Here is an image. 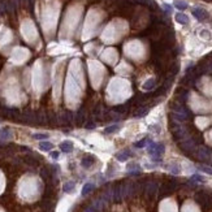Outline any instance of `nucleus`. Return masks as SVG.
<instances>
[{
  "label": "nucleus",
  "instance_id": "39448f33",
  "mask_svg": "<svg viewBox=\"0 0 212 212\" xmlns=\"http://www.w3.org/2000/svg\"><path fill=\"white\" fill-rule=\"evenodd\" d=\"M176 21L180 22L181 25H186V23H189V18H187V16L186 14H182V13L176 14Z\"/></svg>",
  "mask_w": 212,
  "mask_h": 212
},
{
  "label": "nucleus",
  "instance_id": "0eeeda50",
  "mask_svg": "<svg viewBox=\"0 0 212 212\" xmlns=\"http://www.w3.org/2000/svg\"><path fill=\"white\" fill-rule=\"evenodd\" d=\"M74 186H75V184L73 182V181H69V182H66L64 185V191L65 193H72L74 190Z\"/></svg>",
  "mask_w": 212,
  "mask_h": 212
},
{
  "label": "nucleus",
  "instance_id": "f03ea898",
  "mask_svg": "<svg viewBox=\"0 0 212 212\" xmlns=\"http://www.w3.org/2000/svg\"><path fill=\"white\" fill-rule=\"evenodd\" d=\"M193 14H194V17H195L196 20H199V21H203V20H206L208 17V13L204 9H202V8H194Z\"/></svg>",
  "mask_w": 212,
  "mask_h": 212
},
{
  "label": "nucleus",
  "instance_id": "6ab92c4d",
  "mask_svg": "<svg viewBox=\"0 0 212 212\" xmlns=\"http://www.w3.org/2000/svg\"><path fill=\"white\" fill-rule=\"evenodd\" d=\"M146 142H147V139H143V141H141L139 143L135 144V146H137V147H143L144 144H146Z\"/></svg>",
  "mask_w": 212,
  "mask_h": 212
},
{
  "label": "nucleus",
  "instance_id": "7ed1b4c3",
  "mask_svg": "<svg viewBox=\"0 0 212 212\" xmlns=\"http://www.w3.org/2000/svg\"><path fill=\"white\" fill-rule=\"evenodd\" d=\"M60 150L63 151V152H72L73 151V143L72 142H63L61 144H60Z\"/></svg>",
  "mask_w": 212,
  "mask_h": 212
},
{
  "label": "nucleus",
  "instance_id": "6e6552de",
  "mask_svg": "<svg viewBox=\"0 0 212 212\" xmlns=\"http://www.w3.org/2000/svg\"><path fill=\"white\" fill-rule=\"evenodd\" d=\"M39 148L42 151H50L52 148V143H50V142H41L39 143Z\"/></svg>",
  "mask_w": 212,
  "mask_h": 212
},
{
  "label": "nucleus",
  "instance_id": "ddd939ff",
  "mask_svg": "<svg viewBox=\"0 0 212 212\" xmlns=\"http://www.w3.org/2000/svg\"><path fill=\"white\" fill-rule=\"evenodd\" d=\"M199 169L203 172H206V173H208V174H212V168H210V166H204V165H202V166H199Z\"/></svg>",
  "mask_w": 212,
  "mask_h": 212
},
{
  "label": "nucleus",
  "instance_id": "dca6fc26",
  "mask_svg": "<svg viewBox=\"0 0 212 212\" xmlns=\"http://www.w3.org/2000/svg\"><path fill=\"white\" fill-rule=\"evenodd\" d=\"M171 171L173 172V173H178V172H180V168H178V165H172V168H171Z\"/></svg>",
  "mask_w": 212,
  "mask_h": 212
},
{
  "label": "nucleus",
  "instance_id": "f3484780",
  "mask_svg": "<svg viewBox=\"0 0 212 212\" xmlns=\"http://www.w3.org/2000/svg\"><path fill=\"white\" fill-rule=\"evenodd\" d=\"M85 212H98V210H96L94 206H91V207H87L86 210H85Z\"/></svg>",
  "mask_w": 212,
  "mask_h": 212
},
{
  "label": "nucleus",
  "instance_id": "20e7f679",
  "mask_svg": "<svg viewBox=\"0 0 212 212\" xmlns=\"http://www.w3.org/2000/svg\"><path fill=\"white\" fill-rule=\"evenodd\" d=\"M94 161H95V159H94L92 156H86V157H83L82 159L81 164H82L83 168H90V166L94 164Z\"/></svg>",
  "mask_w": 212,
  "mask_h": 212
},
{
  "label": "nucleus",
  "instance_id": "f257e3e1",
  "mask_svg": "<svg viewBox=\"0 0 212 212\" xmlns=\"http://www.w3.org/2000/svg\"><path fill=\"white\" fill-rule=\"evenodd\" d=\"M195 156H196V159L201 160V161L208 163V161L211 160L212 154H211V150H210L208 147L201 146V147H198V148L195 150Z\"/></svg>",
  "mask_w": 212,
  "mask_h": 212
},
{
  "label": "nucleus",
  "instance_id": "9d476101",
  "mask_svg": "<svg viewBox=\"0 0 212 212\" xmlns=\"http://www.w3.org/2000/svg\"><path fill=\"white\" fill-rule=\"evenodd\" d=\"M0 138H4V139L11 138V132H9V129H8V128L1 129V132H0Z\"/></svg>",
  "mask_w": 212,
  "mask_h": 212
},
{
  "label": "nucleus",
  "instance_id": "9b49d317",
  "mask_svg": "<svg viewBox=\"0 0 212 212\" xmlns=\"http://www.w3.org/2000/svg\"><path fill=\"white\" fill-rule=\"evenodd\" d=\"M23 160H25V163H26V164H29V165H33V166L38 165V161L34 159V157H31V156H26Z\"/></svg>",
  "mask_w": 212,
  "mask_h": 212
},
{
  "label": "nucleus",
  "instance_id": "f8f14e48",
  "mask_svg": "<svg viewBox=\"0 0 212 212\" xmlns=\"http://www.w3.org/2000/svg\"><path fill=\"white\" fill-rule=\"evenodd\" d=\"M129 156H130V152L129 151H125V152H122V154H117V160H120V161H125Z\"/></svg>",
  "mask_w": 212,
  "mask_h": 212
},
{
  "label": "nucleus",
  "instance_id": "a211bd4d",
  "mask_svg": "<svg viewBox=\"0 0 212 212\" xmlns=\"http://www.w3.org/2000/svg\"><path fill=\"white\" fill-rule=\"evenodd\" d=\"M151 86H154V81H152V80H150L146 85H144V89H150Z\"/></svg>",
  "mask_w": 212,
  "mask_h": 212
},
{
  "label": "nucleus",
  "instance_id": "aec40b11",
  "mask_svg": "<svg viewBox=\"0 0 212 212\" xmlns=\"http://www.w3.org/2000/svg\"><path fill=\"white\" fill-rule=\"evenodd\" d=\"M59 155H60V154H59V151H53V152L51 154V156H52L53 159H57V157H59Z\"/></svg>",
  "mask_w": 212,
  "mask_h": 212
},
{
  "label": "nucleus",
  "instance_id": "423d86ee",
  "mask_svg": "<svg viewBox=\"0 0 212 212\" xmlns=\"http://www.w3.org/2000/svg\"><path fill=\"white\" fill-rule=\"evenodd\" d=\"M173 4H174L176 8H178V9H186L187 8V3L184 1V0H174Z\"/></svg>",
  "mask_w": 212,
  "mask_h": 212
},
{
  "label": "nucleus",
  "instance_id": "4468645a",
  "mask_svg": "<svg viewBox=\"0 0 212 212\" xmlns=\"http://www.w3.org/2000/svg\"><path fill=\"white\" fill-rule=\"evenodd\" d=\"M117 129H119V126H117V125L110 126V128H107V129H105V133H113L115 130H117Z\"/></svg>",
  "mask_w": 212,
  "mask_h": 212
},
{
  "label": "nucleus",
  "instance_id": "2eb2a0df",
  "mask_svg": "<svg viewBox=\"0 0 212 212\" xmlns=\"http://www.w3.org/2000/svg\"><path fill=\"white\" fill-rule=\"evenodd\" d=\"M48 137L47 134H34V138H37V139H46Z\"/></svg>",
  "mask_w": 212,
  "mask_h": 212
},
{
  "label": "nucleus",
  "instance_id": "412c9836",
  "mask_svg": "<svg viewBox=\"0 0 212 212\" xmlns=\"http://www.w3.org/2000/svg\"><path fill=\"white\" fill-rule=\"evenodd\" d=\"M193 180H198V181H203V178L201 177V176H198V174H195V176H193Z\"/></svg>",
  "mask_w": 212,
  "mask_h": 212
},
{
  "label": "nucleus",
  "instance_id": "1a4fd4ad",
  "mask_svg": "<svg viewBox=\"0 0 212 212\" xmlns=\"http://www.w3.org/2000/svg\"><path fill=\"white\" fill-rule=\"evenodd\" d=\"M92 190H94V184H86L82 189V195H87V194L91 193Z\"/></svg>",
  "mask_w": 212,
  "mask_h": 212
}]
</instances>
